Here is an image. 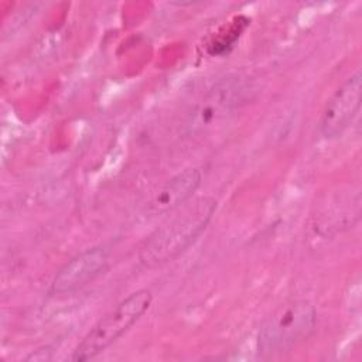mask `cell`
<instances>
[{
	"instance_id": "cell-4",
	"label": "cell",
	"mask_w": 362,
	"mask_h": 362,
	"mask_svg": "<svg viewBox=\"0 0 362 362\" xmlns=\"http://www.w3.org/2000/svg\"><path fill=\"white\" fill-rule=\"evenodd\" d=\"M253 86L247 78L229 75L218 81L192 107L185 120L188 134L202 133L252 99Z\"/></svg>"
},
{
	"instance_id": "cell-1",
	"label": "cell",
	"mask_w": 362,
	"mask_h": 362,
	"mask_svg": "<svg viewBox=\"0 0 362 362\" xmlns=\"http://www.w3.org/2000/svg\"><path fill=\"white\" fill-rule=\"evenodd\" d=\"M216 211V201L202 197L178 208L177 215L156 229L140 246L139 262L150 269L171 262L205 230Z\"/></svg>"
},
{
	"instance_id": "cell-6",
	"label": "cell",
	"mask_w": 362,
	"mask_h": 362,
	"mask_svg": "<svg viewBox=\"0 0 362 362\" xmlns=\"http://www.w3.org/2000/svg\"><path fill=\"white\" fill-rule=\"evenodd\" d=\"M109 262V252L102 246H95L82 250L71 257L52 279L49 293L52 296L71 294L96 276H99Z\"/></svg>"
},
{
	"instance_id": "cell-3",
	"label": "cell",
	"mask_w": 362,
	"mask_h": 362,
	"mask_svg": "<svg viewBox=\"0 0 362 362\" xmlns=\"http://www.w3.org/2000/svg\"><path fill=\"white\" fill-rule=\"evenodd\" d=\"M151 301L153 296L146 288L129 294L90 328L72 352L71 359L82 362L102 354L140 320Z\"/></svg>"
},
{
	"instance_id": "cell-8",
	"label": "cell",
	"mask_w": 362,
	"mask_h": 362,
	"mask_svg": "<svg viewBox=\"0 0 362 362\" xmlns=\"http://www.w3.org/2000/svg\"><path fill=\"white\" fill-rule=\"evenodd\" d=\"M249 20L246 17H236L233 21L228 24V27L223 28L219 34H216L209 44L208 52L212 55H221L228 52L236 42V40L240 37V33L247 27Z\"/></svg>"
},
{
	"instance_id": "cell-2",
	"label": "cell",
	"mask_w": 362,
	"mask_h": 362,
	"mask_svg": "<svg viewBox=\"0 0 362 362\" xmlns=\"http://www.w3.org/2000/svg\"><path fill=\"white\" fill-rule=\"evenodd\" d=\"M315 324L317 311L310 301L296 300L281 304L259 329V355L269 358L288 352L311 335Z\"/></svg>"
},
{
	"instance_id": "cell-7",
	"label": "cell",
	"mask_w": 362,
	"mask_h": 362,
	"mask_svg": "<svg viewBox=\"0 0 362 362\" xmlns=\"http://www.w3.org/2000/svg\"><path fill=\"white\" fill-rule=\"evenodd\" d=\"M201 180L202 174L198 168H187L178 173L154 195L148 212L151 215H163L177 211L192 198L201 185Z\"/></svg>"
},
{
	"instance_id": "cell-5",
	"label": "cell",
	"mask_w": 362,
	"mask_h": 362,
	"mask_svg": "<svg viewBox=\"0 0 362 362\" xmlns=\"http://www.w3.org/2000/svg\"><path fill=\"white\" fill-rule=\"evenodd\" d=\"M362 100V74L355 71L334 92L327 102L320 122L318 130L322 137L331 140L339 137L354 122Z\"/></svg>"
}]
</instances>
